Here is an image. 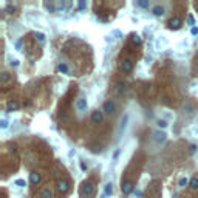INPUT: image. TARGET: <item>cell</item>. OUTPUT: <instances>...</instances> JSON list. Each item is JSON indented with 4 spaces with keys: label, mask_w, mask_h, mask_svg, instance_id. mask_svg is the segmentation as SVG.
<instances>
[{
    "label": "cell",
    "mask_w": 198,
    "mask_h": 198,
    "mask_svg": "<svg viewBox=\"0 0 198 198\" xmlns=\"http://www.w3.org/2000/svg\"><path fill=\"white\" fill-rule=\"evenodd\" d=\"M0 127H2L3 130H5V128H8V121H6V119H2V122H0Z\"/></svg>",
    "instance_id": "4316f807"
},
{
    "label": "cell",
    "mask_w": 198,
    "mask_h": 198,
    "mask_svg": "<svg viewBox=\"0 0 198 198\" xmlns=\"http://www.w3.org/2000/svg\"><path fill=\"white\" fill-rule=\"evenodd\" d=\"M113 36H116V39H119L121 37V31H118V30L113 31Z\"/></svg>",
    "instance_id": "836d02e7"
},
{
    "label": "cell",
    "mask_w": 198,
    "mask_h": 198,
    "mask_svg": "<svg viewBox=\"0 0 198 198\" xmlns=\"http://www.w3.org/2000/svg\"><path fill=\"white\" fill-rule=\"evenodd\" d=\"M14 184H16V186H19V187H25V186H26L25 180H16V181H14Z\"/></svg>",
    "instance_id": "cb8c5ba5"
},
{
    "label": "cell",
    "mask_w": 198,
    "mask_h": 198,
    "mask_svg": "<svg viewBox=\"0 0 198 198\" xmlns=\"http://www.w3.org/2000/svg\"><path fill=\"white\" fill-rule=\"evenodd\" d=\"M119 152H121L119 149H116V150H115V153H113V160H116V158L119 156Z\"/></svg>",
    "instance_id": "1f68e13d"
},
{
    "label": "cell",
    "mask_w": 198,
    "mask_h": 198,
    "mask_svg": "<svg viewBox=\"0 0 198 198\" xmlns=\"http://www.w3.org/2000/svg\"><path fill=\"white\" fill-rule=\"evenodd\" d=\"M135 195H136V197H141V195H142V192H141V190H136Z\"/></svg>",
    "instance_id": "f35d334b"
},
{
    "label": "cell",
    "mask_w": 198,
    "mask_h": 198,
    "mask_svg": "<svg viewBox=\"0 0 198 198\" xmlns=\"http://www.w3.org/2000/svg\"><path fill=\"white\" fill-rule=\"evenodd\" d=\"M187 23H189V25H195V20H194V16H187Z\"/></svg>",
    "instance_id": "83f0119b"
},
{
    "label": "cell",
    "mask_w": 198,
    "mask_h": 198,
    "mask_svg": "<svg viewBox=\"0 0 198 198\" xmlns=\"http://www.w3.org/2000/svg\"><path fill=\"white\" fill-rule=\"evenodd\" d=\"M121 68L124 70V73H130L133 70V64H132V60L130 59H124L121 62Z\"/></svg>",
    "instance_id": "8992f818"
},
{
    "label": "cell",
    "mask_w": 198,
    "mask_h": 198,
    "mask_svg": "<svg viewBox=\"0 0 198 198\" xmlns=\"http://www.w3.org/2000/svg\"><path fill=\"white\" fill-rule=\"evenodd\" d=\"M127 122H128V115L125 113V115L121 118V124H119V130H121V132H122V130H124V128L127 127Z\"/></svg>",
    "instance_id": "9a60e30c"
},
{
    "label": "cell",
    "mask_w": 198,
    "mask_h": 198,
    "mask_svg": "<svg viewBox=\"0 0 198 198\" xmlns=\"http://www.w3.org/2000/svg\"><path fill=\"white\" fill-rule=\"evenodd\" d=\"M136 5L141 6V8H147V6H149V3H147V2H136Z\"/></svg>",
    "instance_id": "f1b7e54d"
},
{
    "label": "cell",
    "mask_w": 198,
    "mask_h": 198,
    "mask_svg": "<svg viewBox=\"0 0 198 198\" xmlns=\"http://www.w3.org/2000/svg\"><path fill=\"white\" fill-rule=\"evenodd\" d=\"M104 113H107V115H113L115 112H116V104L115 102H112V101H107V102H104Z\"/></svg>",
    "instance_id": "7a4b0ae2"
},
{
    "label": "cell",
    "mask_w": 198,
    "mask_h": 198,
    "mask_svg": "<svg viewBox=\"0 0 198 198\" xmlns=\"http://www.w3.org/2000/svg\"><path fill=\"white\" fill-rule=\"evenodd\" d=\"M121 189H122V194H124V195H130L133 192V183L124 181V183H122V186H121Z\"/></svg>",
    "instance_id": "3957f363"
},
{
    "label": "cell",
    "mask_w": 198,
    "mask_h": 198,
    "mask_svg": "<svg viewBox=\"0 0 198 198\" xmlns=\"http://www.w3.org/2000/svg\"><path fill=\"white\" fill-rule=\"evenodd\" d=\"M57 190L60 194H65L68 190V181L67 180H59L57 181Z\"/></svg>",
    "instance_id": "9c48e42d"
},
{
    "label": "cell",
    "mask_w": 198,
    "mask_h": 198,
    "mask_svg": "<svg viewBox=\"0 0 198 198\" xmlns=\"http://www.w3.org/2000/svg\"><path fill=\"white\" fill-rule=\"evenodd\" d=\"M11 65H14V67H19V60H11Z\"/></svg>",
    "instance_id": "8d00e7d4"
},
{
    "label": "cell",
    "mask_w": 198,
    "mask_h": 198,
    "mask_svg": "<svg viewBox=\"0 0 198 198\" xmlns=\"http://www.w3.org/2000/svg\"><path fill=\"white\" fill-rule=\"evenodd\" d=\"M8 79H9V73L3 71V73H2V76H0V81H2V82H6Z\"/></svg>",
    "instance_id": "603a6c76"
},
{
    "label": "cell",
    "mask_w": 198,
    "mask_h": 198,
    "mask_svg": "<svg viewBox=\"0 0 198 198\" xmlns=\"http://www.w3.org/2000/svg\"><path fill=\"white\" fill-rule=\"evenodd\" d=\"M101 198H107V195H105V194H102V195H101Z\"/></svg>",
    "instance_id": "60d3db41"
},
{
    "label": "cell",
    "mask_w": 198,
    "mask_h": 198,
    "mask_svg": "<svg viewBox=\"0 0 198 198\" xmlns=\"http://www.w3.org/2000/svg\"><path fill=\"white\" fill-rule=\"evenodd\" d=\"M166 138H167V135H166L164 132H156V133L153 135V139H155L156 144H161V142H164Z\"/></svg>",
    "instance_id": "ba28073f"
},
{
    "label": "cell",
    "mask_w": 198,
    "mask_h": 198,
    "mask_svg": "<svg viewBox=\"0 0 198 198\" xmlns=\"http://www.w3.org/2000/svg\"><path fill=\"white\" fill-rule=\"evenodd\" d=\"M104 194H105L107 197H110V195L113 194V183H112V181H108V183L105 184V187H104Z\"/></svg>",
    "instance_id": "7c38bea8"
},
{
    "label": "cell",
    "mask_w": 198,
    "mask_h": 198,
    "mask_svg": "<svg viewBox=\"0 0 198 198\" xmlns=\"http://www.w3.org/2000/svg\"><path fill=\"white\" fill-rule=\"evenodd\" d=\"M36 40H39V44H44V42H45V34L37 33V34H36Z\"/></svg>",
    "instance_id": "44dd1931"
},
{
    "label": "cell",
    "mask_w": 198,
    "mask_h": 198,
    "mask_svg": "<svg viewBox=\"0 0 198 198\" xmlns=\"http://www.w3.org/2000/svg\"><path fill=\"white\" fill-rule=\"evenodd\" d=\"M93 152H94V153H98V152H101V147H98V146H94V147H93Z\"/></svg>",
    "instance_id": "d590c367"
},
{
    "label": "cell",
    "mask_w": 198,
    "mask_h": 198,
    "mask_svg": "<svg viewBox=\"0 0 198 198\" xmlns=\"http://www.w3.org/2000/svg\"><path fill=\"white\" fill-rule=\"evenodd\" d=\"M156 125H158L160 128H166V127H167V121H164V119H158Z\"/></svg>",
    "instance_id": "7402d4cb"
},
{
    "label": "cell",
    "mask_w": 198,
    "mask_h": 198,
    "mask_svg": "<svg viewBox=\"0 0 198 198\" xmlns=\"http://www.w3.org/2000/svg\"><path fill=\"white\" fill-rule=\"evenodd\" d=\"M190 34H192V36H198V28H197V26H192V30H190Z\"/></svg>",
    "instance_id": "f546056e"
},
{
    "label": "cell",
    "mask_w": 198,
    "mask_h": 198,
    "mask_svg": "<svg viewBox=\"0 0 198 198\" xmlns=\"http://www.w3.org/2000/svg\"><path fill=\"white\" fill-rule=\"evenodd\" d=\"M40 198H53V192L50 189H45L42 192V195H40Z\"/></svg>",
    "instance_id": "d6986e66"
},
{
    "label": "cell",
    "mask_w": 198,
    "mask_h": 198,
    "mask_svg": "<svg viewBox=\"0 0 198 198\" xmlns=\"http://www.w3.org/2000/svg\"><path fill=\"white\" fill-rule=\"evenodd\" d=\"M189 183H190V180H187L186 176H183V178H180V181H178V186L180 187H186Z\"/></svg>",
    "instance_id": "ac0fdd59"
},
{
    "label": "cell",
    "mask_w": 198,
    "mask_h": 198,
    "mask_svg": "<svg viewBox=\"0 0 198 198\" xmlns=\"http://www.w3.org/2000/svg\"><path fill=\"white\" fill-rule=\"evenodd\" d=\"M45 8L48 9V11H51V12H54V11H56V8H54V5H51V3H45Z\"/></svg>",
    "instance_id": "d4e9b609"
},
{
    "label": "cell",
    "mask_w": 198,
    "mask_h": 198,
    "mask_svg": "<svg viewBox=\"0 0 198 198\" xmlns=\"http://www.w3.org/2000/svg\"><path fill=\"white\" fill-rule=\"evenodd\" d=\"M197 73H198V70H197Z\"/></svg>",
    "instance_id": "7bdbcfd3"
},
{
    "label": "cell",
    "mask_w": 198,
    "mask_h": 198,
    "mask_svg": "<svg viewBox=\"0 0 198 198\" xmlns=\"http://www.w3.org/2000/svg\"><path fill=\"white\" fill-rule=\"evenodd\" d=\"M169 28L170 30H178L180 28V26H181V20L178 19V17H173V19H170L169 20Z\"/></svg>",
    "instance_id": "52a82bcc"
},
{
    "label": "cell",
    "mask_w": 198,
    "mask_h": 198,
    "mask_svg": "<svg viewBox=\"0 0 198 198\" xmlns=\"http://www.w3.org/2000/svg\"><path fill=\"white\" fill-rule=\"evenodd\" d=\"M132 42H133V44H136V45H139V44L142 42V40H141V37L138 36V34H132Z\"/></svg>",
    "instance_id": "ffe728a7"
},
{
    "label": "cell",
    "mask_w": 198,
    "mask_h": 198,
    "mask_svg": "<svg viewBox=\"0 0 198 198\" xmlns=\"http://www.w3.org/2000/svg\"><path fill=\"white\" fill-rule=\"evenodd\" d=\"M152 12H153V16L161 17V16H164V8H162L161 5H155L153 8H152Z\"/></svg>",
    "instance_id": "30bf717a"
},
{
    "label": "cell",
    "mask_w": 198,
    "mask_h": 198,
    "mask_svg": "<svg viewBox=\"0 0 198 198\" xmlns=\"http://www.w3.org/2000/svg\"><path fill=\"white\" fill-rule=\"evenodd\" d=\"M124 91H125V84L119 82L118 85H116V88H115V93H116V94H122Z\"/></svg>",
    "instance_id": "2e32d148"
},
{
    "label": "cell",
    "mask_w": 198,
    "mask_h": 198,
    "mask_svg": "<svg viewBox=\"0 0 198 198\" xmlns=\"http://www.w3.org/2000/svg\"><path fill=\"white\" fill-rule=\"evenodd\" d=\"M197 11H198V5H197Z\"/></svg>",
    "instance_id": "b9f144b4"
},
{
    "label": "cell",
    "mask_w": 198,
    "mask_h": 198,
    "mask_svg": "<svg viewBox=\"0 0 198 198\" xmlns=\"http://www.w3.org/2000/svg\"><path fill=\"white\" fill-rule=\"evenodd\" d=\"M56 6H57V9H62V11H64V9L67 8V3H64V2H59Z\"/></svg>",
    "instance_id": "484cf974"
},
{
    "label": "cell",
    "mask_w": 198,
    "mask_h": 198,
    "mask_svg": "<svg viewBox=\"0 0 198 198\" xmlns=\"http://www.w3.org/2000/svg\"><path fill=\"white\" fill-rule=\"evenodd\" d=\"M102 118H104V115H102V112H99V110H94L91 113V122L93 124H101Z\"/></svg>",
    "instance_id": "5b68a950"
},
{
    "label": "cell",
    "mask_w": 198,
    "mask_h": 198,
    "mask_svg": "<svg viewBox=\"0 0 198 198\" xmlns=\"http://www.w3.org/2000/svg\"><path fill=\"white\" fill-rule=\"evenodd\" d=\"M6 107H8L9 112H12V110L16 112V110H19V102L17 101H9L8 104H6Z\"/></svg>",
    "instance_id": "4fadbf2b"
},
{
    "label": "cell",
    "mask_w": 198,
    "mask_h": 198,
    "mask_svg": "<svg viewBox=\"0 0 198 198\" xmlns=\"http://www.w3.org/2000/svg\"><path fill=\"white\" fill-rule=\"evenodd\" d=\"M30 181H31V184H39V183H40V173L31 172V173H30Z\"/></svg>",
    "instance_id": "8fae6325"
},
{
    "label": "cell",
    "mask_w": 198,
    "mask_h": 198,
    "mask_svg": "<svg viewBox=\"0 0 198 198\" xmlns=\"http://www.w3.org/2000/svg\"><path fill=\"white\" fill-rule=\"evenodd\" d=\"M57 70L62 73V74H68V71H70V68H68V65L65 64V62H60L59 65H57Z\"/></svg>",
    "instance_id": "5bb4252c"
},
{
    "label": "cell",
    "mask_w": 198,
    "mask_h": 198,
    "mask_svg": "<svg viewBox=\"0 0 198 198\" xmlns=\"http://www.w3.org/2000/svg\"><path fill=\"white\" fill-rule=\"evenodd\" d=\"M195 149H197L195 146H190V149H189V150H190V153H194V152H195Z\"/></svg>",
    "instance_id": "74e56055"
},
{
    "label": "cell",
    "mask_w": 198,
    "mask_h": 198,
    "mask_svg": "<svg viewBox=\"0 0 198 198\" xmlns=\"http://www.w3.org/2000/svg\"><path fill=\"white\" fill-rule=\"evenodd\" d=\"M189 187L192 189V190H197V189H198V176H194V178L190 180V183H189Z\"/></svg>",
    "instance_id": "e0dca14e"
},
{
    "label": "cell",
    "mask_w": 198,
    "mask_h": 198,
    "mask_svg": "<svg viewBox=\"0 0 198 198\" xmlns=\"http://www.w3.org/2000/svg\"><path fill=\"white\" fill-rule=\"evenodd\" d=\"M192 135L194 136H198V127H192Z\"/></svg>",
    "instance_id": "d6a6232c"
},
{
    "label": "cell",
    "mask_w": 198,
    "mask_h": 198,
    "mask_svg": "<svg viewBox=\"0 0 198 198\" xmlns=\"http://www.w3.org/2000/svg\"><path fill=\"white\" fill-rule=\"evenodd\" d=\"M81 192H82V195H85V197H91L93 192H94L93 184L90 181H84L82 183V187H81Z\"/></svg>",
    "instance_id": "6da1fadb"
},
{
    "label": "cell",
    "mask_w": 198,
    "mask_h": 198,
    "mask_svg": "<svg viewBox=\"0 0 198 198\" xmlns=\"http://www.w3.org/2000/svg\"><path fill=\"white\" fill-rule=\"evenodd\" d=\"M81 169H82V170H87V166L84 164V162H81Z\"/></svg>",
    "instance_id": "ab89813d"
},
{
    "label": "cell",
    "mask_w": 198,
    "mask_h": 198,
    "mask_svg": "<svg viewBox=\"0 0 198 198\" xmlns=\"http://www.w3.org/2000/svg\"><path fill=\"white\" fill-rule=\"evenodd\" d=\"M85 6H87V5H85V2H79V9H84Z\"/></svg>",
    "instance_id": "e575fe53"
},
{
    "label": "cell",
    "mask_w": 198,
    "mask_h": 198,
    "mask_svg": "<svg viewBox=\"0 0 198 198\" xmlns=\"http://www.w3.org/2000/svg\"><path fill=\"white\" fill-rule=\"evenodd\" d=\"M6 11H8V14H12V12H14V6H6Z\"/></svg>",
    "instance_id": "4dcf8cb0"
},
{
    "label": "cell",
    "mask_w": 198,
    "mask_h": 198,
    "mask_svg": "<svg viewBox=\"0 0 198 198\" xmlns=\"http://www.w3.org/2000/svg\"><path fill=\"white\" fill-rule=\"evenodd\" d=\"M74 107H76L79 112H84V110H87L88 102H87V99H85V98H79V99L76 101V104H74Z\"/></svg>",
    "instance_id": "277c9868"
}]
</instances>
